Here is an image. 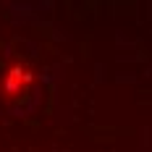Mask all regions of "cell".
I'll list each match as a JSON object with an SVG mask.
<instances>
[{"label": "cell", "instance_id": "cell-1", "mask_svg": "<svg viewBox=\"0 0 152 152\" xmlns=\"http://www.w3.org/2000/svg\"><path fill=\"white\" fill-rule=\"evenodd\" d=\"M29 81H31V74L26 68H11L8 76H5V92L8 94H18V92H24L29 87Z\"/></svg>", "mask_w": 152, "mask_h": 152}]
</instances>
